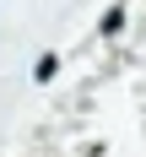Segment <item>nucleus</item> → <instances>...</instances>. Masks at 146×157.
I'll return each instance as SVG.
<instances>
[{
	"label": "nucleus",
	"mask_w": 146,
	"mask_h": 157,
	"mask_svg": "<svg viewBox=\"0 0 146 157\" xmlns=\"http://www.w3.org/2000/svg\"><path fill=\"white\" fill-rule=\"evenodd\" d=\"M54 65H60L54 54H38V71H32V76H38V81H49V76H54Z\"/></svg>",
	"instance_id": "2"
},
{
	"label": "nucleus",
	"mask_w": 146,
	"mask_h": 157,
	"mask_svg": "<svg viewBox=\"0 0 146 157\" xmlns=\"http://www.w3.org/2000/svg\"><path fill=\"white\" fill-rule=\"evenodd\" d=\"M119 27H125V6H114V11L103 16V33H119Z\"/></svg>",
	"instance_id": "1"
}]
</instances>
